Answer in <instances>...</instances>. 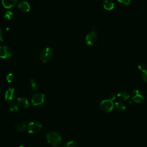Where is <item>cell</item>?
Here are the masks:
<instances>
[{
	"label": "cell",
	"instance_id": "4",
	"mask_svg": "<svg viewBox=\"0 0 147 147\" xmlns=\"http://www.w3.org/2000/svg\"><path fill=\"white\" fill-rule=\"evenodd\" d=\"M53 55L52 49L50 47H46L43 48L40 54V58L42 61L44 63L48 62L50 61Z\"/></svg>",
	"mask_w": 147,
	"mask_h": 147
},
{
	"label": "cell",
	"instance_id": "9",
	"mask_svg": "<svg viewBox=\"0 0 147 147\" xmlns=\"http://www.w3.org/2000/svg\"><path fill=\"white\" fill-rule=\"evenodd\" d=\"M132 99L136 102H141L144 98L143 93L138 89L134 90L132 93Z\"/></svg>",
	"mask_w": 147,
	"mask_h": 147
},
{
	"label": "cell",
	"instance_id": "21",
	"mask_svg": "<svg viewBox=\"0 0 147 147\" xmlns=\"http://www.w3.org/2000/svg\"><path fill=\"white\" fill-rule=\"evenodd\" d=\"M15 79V75L12 73H9L7 76V80L8 82H12Z\"/></svg>",
	"mask_w": 147,
	"mask_h": 147
},
{
	"label": "cell",
	"instance_id": "17",
	"mask_svg": "<svg viewBox=\"0 0 147 147\" xmlns=\"http://www.w3.org/2000/svg\"><path fill=\"white\" fill-rule=\"evenodd\" d=\"M13 16H14L13 12L12 11H8L5 12V13L4 15V19H5L7 20H10L12 19Z\"/></svg>",
	"mask_w": 147,
	"mask_h": 147
},
{
	"label": "cell",
	"instance_id": "15",
	"mask_svg": "<svg viewBox=\"0 0 147 147\" xmlns=\"http://www.w3.org/2000/svg\"><path fill=\"white\" fill-rule=\"evenodd\" d=\"M26 128V125L24 122H19L17 123L15 126L16 130L17 132H19L24 131Z\"/></svg>",
	"mask_w": 147,
	"mask_h": 147
},
{
	"label": "cell",
	"instance_id": "10",
	"mask_svg": "<svg viewBox=\"0 0 147 147\" xmlns=\"http://www.w3.org/2000/svg\"><path fill=\"white\" fill-rule=\"evenodd\" d=\"M17 104L18 106L23 109H26L29 107V102L28 99L25 97H19L17 99Z\"/></svg>",
	"mask_w": 147,
	"mask_h": 147
},
{
	"label": "cell",
	"instance_id": "7",
	"mask_svg": "<svg viewBox=\"0 0 147 147\" xmlns=\"http://www.w3.org/2000/svg\"><path fill=\"white\" fill-rule=\"evenodd\" d=\"M17 96V92L13 87H9L7 89L5 94V99L8 102H12L15 99Z\"/></svg>",
	"mask_w": 147,
	"mask_h": 147
},
{
	"label": "cell",
	"instance_id": "12",
	"mask_svg": "<svg viewBox=\"0 0 147 147\" xmlns=\"http://www.w3.org/2000/svg\"><path fill=\"white\" fill-rule=\"evenodd\" d=\"M3 6L7 9L13 7L17 3V0H3L1 1Z\"/></svg>",
	"mask_w": 147,
	"mask_h": 147
},
{
	"label": "cell",
	"instance_id": "5",
	"mask_svg": "<svg viewBox=\"0 0 147 147\" xmlns=\"http://www.w3.org/2000/svg\"><path fill=\"white\" fill-rule=\"evenodd\" d=\"M101 109L105 112H110L114 107V103L110 99H104L99 103Z\"/></svg>",
	"mask_w": 147,
	"mask_h": 147
},
{
	"label": "cell",
	"instance_id": "16",
	"mask_svg": "<svg viewBox=\"0 0 147 147\" xmlns=\"http://www.w3.org/2000/svg\"><path fill=\"white\" fill-rule=\"evenodd\" d=\"M115 108L119 110V111H124L125 109H126V106L125 105L121 102V101H118V102H116L115 103Z\"/></svg>",
	"mask_w": 147,
	"mask_h": 147
},
{
	"label": "cell",
	"instance_id": "19",
	"mask_svg": "<svg viewBox=\"0 0 147 147\" xmlns=\"http://www.w3.org/2000/svg\"><path fill=\"white\" fill-rule=\"evenodd\" d=\"M8 106H9V108L11 111H17L19 110V106L17 105H16L15 103H13L12 102H8Z\"/></svg>",
	"mask_w": 147,
	"mask_h": 147
},
{
	"label": "cell",
	"instance_id": "27",
	"mask_svg": "<svg viewBox=\"0 0 147 147\" xmlns=\"http://www.w3.org/2000/svg\"><path fill=\"white\" fill-rule=\"evenodd\" d=\"M19 147H25L24 146H19Z\"/></svg>",
	"mask_w": 147,
	"mask_h": 147
},
{
	"label": "cell",
	"instance_id": "8",
	"mask_svg": "<svg viewBox=\"0 0 147 147\" xmlns=\"http://www.w3.org/2000/svg\"><path fill=\"white\" fill-rule=\"evenodd\" d=\"M86 43L89 45L91 46L95 43L97 40V34L95 31H91L87 34L86 36Z\"/></svg>",
	"mask_w": 147,
	"mask_h": 147
},
{
	"label": "cell",
	"instance_id": "13",
	"mask_svg": "<svg viewBox=\"0 0 147 147\" xmlns=\"http://www.w3.org/2000/svg\"><path fill=\"white\" fill-rule=\"evenodd\" d=\"M103 5L106 9L111 10L114 7V4L111 0H105L103 2Z\"/></svg>",
	"mask_w": 147,
	"mask_h": 147
},
{
	"label": "cell",
	"instance_id": "24",
	"mask_svg": "<svg viewBox=\"0 0 147 147\" xmlns=\"http://www.w3.org/2000/svg\"><path fill=\"white\" fill-rule=\"evenodd\" d=\"M138 67L142 71H144V70H145V65L144 63H140L138 65Z\"/></svg>",
	"mask_w": 147,
	"mask_h": 147
},
{
	"label": "cell",
	"instance_id": "14",
	"mask_svg": "<svg viewBox=\"0 0 147 147\" xmlns=\"http://www.w3.org/2000/svg\"><path fill=\"white\" fill-rule=\"evenodd\" d=\"M117 97L120 100L124 101V100H126L128 98H129V94H128V92H126L125 91H121L118 93Z\"/></svg>",
	"mask_w": 147,
	"mask_h": 147
},
{
	"label": "cell",
	"instance_id": "23",
	"mask_svg": "<svg viewBox=\"0 0 147 147\" xmlns=\"http://www.w3.org/2000/svg\"><path fill=\"white\" fill-rule=\"evenodd\" d=\"M118 1L122 5H129L131 3L130 0H118Z\"/></svg>",
	"mask_w": 147,
	"mask_h": 147
},
{
	"label": "cell",
	"instance_id": "6",
	"mask_svg": "<svg viewBox=\"0 0 147 147\" xmlns=\"http://www.w3.org/2000/svg\"><path fill=\"white\" fill-rule=\"evenodd\" d=\"M13 55L12 51L7 46H0V58L7 59Z\"/></svg>",
	"mask_w": 147,
	"mask_h": 147
},
{
	"label": "cell",
	"instance_id": "26",
	"mask_svg": "<svg viewBox=\"0 0 147 147\" xmlns=\"http://www.w3.org/2000/svg\"><path fill=\"white\" fill-rule=\"evenodd\" d=\"M0 40L1 41H4V38L3 37V31L1 28L0 27Z\"/></svg>",
	"mask_w": 147,
	"mask_h": 147
},
{
	"label": "cell",
	"instance_id": "22",
	"mask_svg": "<svg viewBox=\"0 0 147 147\" xmlns=\"http://www.w3.org/2000/svg\"><path fill=\"white\" fill-rule=\"evenodd\" d=\"M141 76L143 80L147 82V69H145L142 71Z\"/></svg>",
	"mask_w": 147,
	"mask_h": 147
},
{
	"label": "cell",
	"instance_id": "2",
	"mask_svg": "<svg viewBox=\"0 0 147 147\" xmlns=\"http://www.w3.org/2000/svg\"><path fill=\"white\" fill-rule=\"evenodd\" d=\"M27 129L28 132L31 134H38L40 132L42 129V124L39 121H31L28 123Z\"/></svg>",
	"mask_w": 147,
	"mask_h": 147
},
{
	"label": "cell",
	"instance_id": "25",
	"mask_svg": "<svg viewBox=\"0 0 147 147\" xmlns=\"http://www.w3.org/2000/svg\"><path fill=\"white\" fill-rule=\"evenodd\" d=\"M116 97V94L114 93H112L110 94V99H111V101L112 100H114Z\"/></svg>",
	"mask_w": 147,
	"mask_h": 147
},
{
	"label": "cell",
	"instance_id": "3",
	"mask_svg": "<svg viewBox=\"0 0 147 147\" xmlns=\"http://www.w3.org/2000/svg\"><path fill=\"white\" fill-rule=\"evenodd\" d=\"M45 101V95L40 92L35 93L31 98V102L34 106H40Z\"/></svg>",
	"mask_w": 147,
	"mask_h": 147
},
{
	"label": "cell",
	"instance_id": "1",
	"mask_svg": "<svg viewBox=\"0 0 147 147\" xmlns=\"http://www.w3.org/2000/svg\"><path fill=\"white\" fill-rule=\"evenodd\" d=\"M46 139L48 142L53 146H57L59 145L62 140V136L57 132H51L47 134Z\"/></svg>",
	"mask_w": 147,
	"mask_h": 147
},
{
	"label": "cell",
	"instance_id": "18",
	"mask_svg": "<svg viewBox=\"0 0 147 147\" xmlns=\"http://www.w3.org/2000/svg\"><path fill=\"white\" fill-rule=\"evenodd\" d=\"M63 147H77V145L74 141L69 140L63 144Z\"/></svg>",
	"mask_w": 147,
	"mask_h": 147
},
{
	"label": "cell",
	"instance_id": "20",
	"mask_svg": "<svg viewBox=\"0 0 147 147\" xmlns=\"http://www.w3.org/2000/svg\"><path fill=\"white\" fill-rule=\"evenodd\" d=\"M30 81L31 87V89H32V90H34V91L37 90H38V85H37L36 81L33 78H31Z\"/></svg>",
	"mask_w": 147,
	"mask_h": 147
},
{
	"label": "cell",
	"instance_id": "11",
	"mask_svg": "<svg viewBox=\"0 0 147 147\" xmlns=\"http://www.w3.org/2000/svg\"><path fill=\"white\" fill-rule=\"evenodd\" d=\"M19 8L24 12H28L30 11L31 7L30 4L26 1H21L19 3Z\"/></svg>",
	"mask_w": 147,
	"mask_h": 147
}]
</instances>
